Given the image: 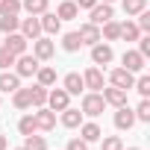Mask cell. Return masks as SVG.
I'll use <instances>...</instances> for the list:
<instances>
[{"instance_id": "1", "label": "cell", "mask_w": 150, "mask_h": 150, "mask_svg": "<svg viewBox=\"0 0 150 150\" xmlns=\"http://www.w3.org/2000/svg\"><path fill=\"white\" fill-rule=\"evenodd\" d=\"M103 106H106V100H103V94H97V91H91V94L83 97V115H88V118L103 115Z\"/></svg>"}, {"instance_id": "2", "label": "cell", "mask_w": 150, "mask_h": 150, "mask_svg": "<svg viewBox=\"0 0 150 150\" xmlns=\"http://www.w3.org/2000/svg\"><path fill=\"white\" fill-rule=\"evenodd\" d=\"M38 68H41V65H38L35 56H27V53L15 56V74H18V77H33Z\"/></svg>"}, {"instance_id": "3", "label": "cell", "mask_w": 150, "mask_h": 150, "mask_svg": "<svg viewBox=\"0 0 150 150\" xmlns=\"http://www.w3.org/2000/svg\"><path fill=\"white\" fill-rule=\"evenodd\" d=\"M109 80H112V86H115V88H124V91H129V88H132V83H135L132 71H127V68H115V71L109 74Z\"/></svg>"}, {"instance_id": "4", "label": "cell", "mask_w": 150, "mask_h": 150, "mask_svg": "<svg viewBox=\"0 0 150 150\" xmlns=\"http://www.w3.org/2000/svg\"><path fill=\"white\" fill-rule=\"evenodd\" d=\"M27 41H30V38H24L21 33H6V41H3V47H6L9 53L21 56V53H27Z\"/></svg>"}, {"instance_id": "5", "label": "cell", "mask_w": 150, "mask_h": 150, "mask_svg": "<svg viewBox=\"0 0 150 150\" xmlns=\"http://www.w3.org/2000/svg\"><path fill=\"white\" fill-rule=\"evenodd\" d=\"M106 21H112V3H94V6H91V21H88V24L100 27V24H106Z\"/></svg>"}, {"instance_id": "6", "label": "cell", "mask_w": 150, "mask_h": 150, "mask_svg": "<svg viewBox=\"0 0 150 150\" xmlns=\"http://www.w3.org/2000/svg\"><path fill=\"white\" fill-rule=\"evenodd\" d=\"M53 53H56V44H53L50 38H35V44H33V56H35L38 62L50 59Z\"/></svg>"}, {"instance_id": "7", "label": "cell", "mask_w": 150, "mask_h": 150, "mask_svg": "<svg viewBox=\"0 0 150 150\" xmlns=\"http://www.w3.org/2000/svg\"><path fill=\"white\" fill-rule=\"evenodd\" d=\"M21 35H24V38H33V41L41 35V24H38V15H30V18H24V21H21Z\"/></svg>"}, {"instance_id": "8", "label": "cell", "mask_w": 150, "mask_h": 150, "mask_svg": "<svg viewBox=\"0 0 150 150\" xmlns=\"http://www.w3.org/2000/svg\"><path fill=\"white\" fill-rule=\"evenodd\" d=\"M68 100H71V94L65 91V88H53V91H47V103H50V109L56 112H62V109H68Z\"/></svg>"}, {"instance_id": "9", "label": "cell", "mask_w": 150, "mask_h": 150, "mask_svg": "<svg viewBox=\"0 0 150 150\" xmlns=\"http://www.w3.org/2000/svg\"><path fill=\"white\" fill-rule=\"evenodd\" d=\"M33 118H35V127H38V129H53V127H56V112H53V109L38 106V112H35Z\"/></svg>"}, {"instance_id": "10", "label": "cell", "mask_w": 150, "mask_h": 150, "mask_svg": "<svg viewBox=\"0 0 150 150\" xmlns=\"http://www.w3.org/2000/svg\"><path fill=\"white\" fill-rule=\"evenodd\" d=\"M91 62L94 65H109L112 62V47L109 44H100V41L91 44Z\"/></svg>"}, {"instance_id": "11", "label": "cell", "mask_w": 150, "mask_h": 150, "mask_svg": "<svg viewBox=\"0 0 150 150\" xmlns=\"http://www.w3.org/2000/svg\"><path fill=\"white\" fill-rule=\"evenodd\" d=\"M100 91H103V100H106L109 106H115V109H118V106H127V91H124V88H115V86H112V88H100Z\"/></svg>"}, {"instance_id": "12", "label": "cell", "mask_w": 150, "mask_h": 150, "mask_svg": "<svg viewBox=\"0 0 150 150\" xmlns=\"http://www.w3.org/2000/svg\"><path fill=\"white\" fill-rule=\"evenodd\" d=\"M132 124H135V112L127 109V106H118V112H115V127H118V129H132Z\"/></svg>"}, {"instance_id": "13", "label": "cell", "mask_w": 150, "mask_h": 150, "mask_svg": "<svg viewBox=\"0 0 150 150\" xmlns=\"http://www.w3.org/2000/svg\"><path fill=\"white\" fill-rule=\"evenodd\" d=\"M83 83H86V88L100 91V88H103V71H100V68H88V71L83 74Z\"/></svg>"}, {"instance_id": "14", "label": "cell", "mask_w": 150, "mask_h": 150, "mask_svg": "<svg viewBox=\"0 0 150 150\" xmlns=\"http://www.w3.org/2000/svg\"><path fill=\"white\" fill-rule=\"evenodd\" d=\"M38 24H41V30L47 33V35H56L59 30H62V21L53 15V12H41V18H38Z\"/></svg>"}, {"instance_id": "15", "label": "cell", "mask_w": 150, "mask_h": 150, "mask_svg": "<svg viewBox=\"0 0 150 150\" xmlns=\"http://www.w3.org/2000/svg\"><path fill=\"white\" fill-rule=\"evenodd\" d=\"M80 41H83V44H97V41H103L100 27H94V24H83V27H80Z\"/></svg>"}, {"instance_id": "16", "label": "cell", "mask_w": 150, "mask_h": 150, "mask_svg": "<svg viewBox=\"0 0 150 150\" xmlns=\"http://www.w3.org/2000/svg\"><path fill=\"white\" fill-rule=\"evenodd\" d=\"M124 68L132 71V74L144 71V56H141L138 50H127V53H124Z\"/></svg>"}, {"instance_id": "17", "label": "cell", "mask_w": 150, "mask_h": 150, "mask_svg": "<svg viewBox=\"0 0 150 150\" xmlns=\"http://www.w3.org/2000/svg\"><path fill=\"white\" fill-rule=\"evenodd\" d=\"M62 124H65L68 129H77V127L83 124V112H80V109H71V106L62 109Z\"/></svg>"}, {"instance_id": "18", "label": "cell", "mask_w": 150, "mask_h": 150, "mask_svg": "<svg viewBox=\"0 0 150 150\" xmlns=\"http://www.w3.org/2000/svg\"><path fill=\"white\" fill-rule=\"evenodd\" d=\"M77 15H80V9H77V3H74V0H65V3H59V12H56L59 21H74Z\"/></svg>"}, {"instance_id": "19", "label": "cell", "mask_w": 150, "mask_h": 150, "mask_svg": "<svg viewBox=\"0 0 150 150\" xmlns=\"http://www.w3.org/2000/svg\"><path fill=\"white\" fill-rule=\"evenodd\" d=\"M15 88H21V77H18V74H0V91H15Z\"/></svg>"}, {"instance_id": "20", "label": "cell", "mask_w": 150, "mask_h": 150, "mask_svg": "<svg viewBox=\"0 0 150 150\" xmlns=\"http://www.w3.org/2000/svg\"><path fill=\"white\" fill-rule=\"evenodd\" d=\"M83 88H86V83H83L80 74H68V77H65V91L68 94H80Z\"/></svg>"}, {"instance_id": "21", "label": "cell", "mask_w": 150, "mask_h": 150, "mask_svg": "<svg viewBox=\"0 0 150 150\" xmlns=\"http://www.w3.org/2000/svg\"><path fill=\"white\" fill-rule=\"evenodd\" d=\"M62 47H65L68 53H77V50L83 47V41H80V33H65V38H62Z\"/></svg>"}, {"instance_id": "22", "label": "cell", "mask_w": 150, "mask_h": 150, "mask_svg": "<svg viewBox=\"0 0 150 150\" xmlns=\"http://www.w3.org/2000/svg\"><path fill=\"white\" fill-rule=\"evenodd\" d=\"M18 27H21L18 15H0V33H15Z\"/></svg>"}, {"instance_id": "23", "label": "cell", "mask_w": 150, "mask_h": 150, "mask_svg": "<svg viewBox=\"0 0 150 150\" xmlns=\"http://www.w3.org/2000/svg\"><path fill=\"white\" fill-rule=\"evenodd\" d=\"M121 38H127V41H138V38H141V30H138L132 21H127V24H121Z\"/></svg>"}, {"instance_id": "24", "label": "cell", "mask_w": 150, "mask_h": 150, "mask_svg": "<svg viewBox=\"0 0 150 150\" xmlns=\"http://www.w3.org/2000/svg\"><path fill=\"white\" fill-rule=\"evenodd\" d=\"M83 141H100V135H103V129L97 127V124H83Z\"/></svg>"}, {"instance_id": "25", "label": "cell", "mask_w": 150, "mask_h": 150, "mask_svg": "<svg viewBox=\"0 0 150 150\" xmlns=\"http://www.w3.org/2000/svg\"><path fill=\"white\" fill-rule=\"evenodd\" d=\"M21 9H27L30 15H41V12H47V0H24Z\"/></svg>"}, {"instance_id": "26", "label": "cell", "mask_w": 150, "mask_h": 150, "mask_svg": "<svg viewBox=\"0 0 150 150\" xmlns=\"http://www.w3.org/2000/svg\"><path fill=\"white\" fill-rule=\"evenodd\" d=\"M35 77H38V86L47 88V86L56 83V71H53V68H38V71H35Z\"/></svg>"}, {"instance_id": "27", "label": "cell", "mask_w": 150, "mask_h": 150, "mask_svg": "<svg viewBox=\"0 0 150 150\" xmlns=\"http://www.w3.org/2000/svg\"><path fill=\"white\" fill-rule=\"evenodd\" d=\"M103 27V33L100 35H106V41H115V38H121V24H115V21H106V24H100Z\"/></svg>"}, {"instance_id": "28", "label": "cell", "mask_w": 150, "mask_h": 150, "mask_svg": "<svg viewBox=\"0 0 150 150\" xmlns=\"http://www.w3.org/2000/svg\"><path fill=\"white\" fill-rule=\"evenodd\" d=\"M30 97H33V106L38 109V106L47 103V88H44V86H33V88H30Z\"/></svg>"}, {"instance_id": "29", "label": "cell", "mask_w": 150, "mask_h": 150, "mask_svg": "<svg viewBox=\"0 0 150 150\" xmlns=\"http://www.w3.org/2000/svg\"><path fill=\"white\" fill-rule=\"evenodd\" d=\"M12 94H15V106H18V109H27V106H33V97H30V88H15Z\"/></svg>"}, {"instance_id": "30", "label": "cell", "mask_w": 150, "mask_h": 150, "mask_svg": "<svg viewBox=\"0 0 150 150\" xmlns=\"http://www.w3.org/2000/svg\"><path fill=\"white\" fill-rule=\"evenodd\" d=\"M21 0H0V15H18Z\"/></svg>"}, {"instance_id": "31", "label": "cell", "mask_w": 150, "mask_h": 150, "mask_svg": "<svg viewBox=\"0 0 150 150\" xmlns=\"http://www.w3.org/2000/svg\"><path fill=\"white\" fill-rule=\"evenodd\" d=\"M18 129H21V135H33L38 127H35V118L33 115H24L21 118V124H18Z\"/></svg>"}, {"instance_id": "32", "label": "cell", "mask_w": 150, "mask_h": 150, "mask_svg": "<svg viewBox=\"0 0 150 150\" xmlns=\"http://www.w3.org/2000/svg\"><path fill=\"white\" fill-rule=\"evenodd\" d=\"M24 147H27V150H47V141L33 132V135H27V144H24Z\"/></svg>"}, {"instance_id": "33", "label": "cell", "mask_w": 150, "mask_h": 150, "mask_svg": "<svg viewBox=\"0 0 150 150\" xmlns=\"http://www.w3.org/2000/svg\"><path fill=\"white\" fill-rule=\"evenodd\" d=\"M144 6H147V0H124V12L127 15H138Z\"/></svg>"}, {"instance_id": "34", "label": "cell", "mask_w": 150, "mask_h": 150, "mask_svg": "<svg viewBox=\"0 0 150 150\" xmlns=\"http://www.w3.org/2000/svg\"><path fill=\"white\" fill-rule=\"evenodd\" d=\"M132 88H138L141 97H150V77H138V80L132 83Z\"/></svg>"}, {"instance_id": "35", "label": "cell", "mask_w": 150, "mask_h": 150, "mask_svg": "<svg viewBox=\"0 0 150 150\" xmlns=\"http://www.w3.org/2000/svg\"><path fill=\"white\" fill-rule=\"evenodd\" d=\"M135 121H150V100H147V97L138 103V109H135Z\"/></svg>"}, {"instance_id": "36", "label": "cell", "mask_w": 150, "mask_h": 150, "mask_svg": "<svg viewBox=\"0 0 150 150\" xmlns=\"http://www.w3.org/2000/svg\"><path fill=\"white\" fill-rule=\"evenodd\" d=\"M12 65H15V53H9L6 47H0V71H6Z\"/></svg>"}, {"instance_id": "37", "label": "cell", "mask_w": 150, "mask_h": 150, "mask_svg": "<svg viewBox=\"0 0 150 150\" xmlns=\"http://www.w3.org/2000/svg\"><path fill=\"white\" fill-rule=\"evenodd\" d=\"M135 27H138L141 33H150V12H147V9L138 12V24H135Z\"/></svg>"}, {"instance_id": "38", "label": "cell", "mask_w": 150, "mask_h": 150, "mask_svg": "<svg viewBox=\"0 0 150 150\" xmlns=\"http://www.w3.org/2000/svg\"><path fill=\"white\" fill-rule=\"evenodd\" d=\"M103 150H124V141L118 135H109V138H103Z\"/></svg>"}, {"instance_id": "39", "label": "cell", "mask_w": 150, "mask_h": 150, "mask_svg": "<svg viewBox=\"0 0 150 150\" xmlns=\"http://www.w3.org/2000/svg\"><path fill=\"white\" fill-rule=\"evenodd\" d=\"M138 53L147 59L150 56V35H144V38H138Z\"/></svg>"}, {"instance_id": "40", "label": "cell", "mask_w": 150, "mask_h": 150, "mask_svg": "<svg viewBox=\"0 0 150 150\" xmlns=\"http://www.w3.org/2000/svg\"><path fill=\"white\" fill-rule=\"evenodd\" d=\"M68 150H88V141H83V138H71V141H68Z\"/></svg>"}, {"instance_id": "41", "label": "cell", "mask_w": 150, "mask_h": 150, "mask_svg": "<svg viewBox=\"0 0 150 150\" xmlns=\"http://www.w3.org/2000/svg\"><path fill=\"white\" fill-rule=\"evenodd\" d=\"M97 0H77V9H91Z\"/></svg>"}, {"instance_id": "42", "label": "cell", "mask_w": 150, "mask_h": 150, "mask_svg": "<svg viewBox=\"0 0 150 150\" xmlns=\"http://www.w3.org/2000/svg\"><path fill=\"white\" fill-rule=\"evenodd\" d=\"M6 144H9V141H6V135H0V150H6Z\"/></svg>"}, {"instance_id": "43", "label": "cell", "mask_w": 150, "mask_h": 150, "mask_svg": "<svg viewBox=\"0 0 150 150\" xmlns=\"http://www.w3.org/2000/svg\"><path fill=\"white\" fill-rule=\"evenodd\" d=\"M103 3H115V0H103Z\"/></svg>"}, {"instance_id": "44", "label": "cell", "mask_w": 150, "mask_h": 150, "mask_svg": "<svg viewBox=\"0 0 150 150\" xmlns=\"http://www.w3.org/2000/svg\"><path fill=\"white\" fill-rule=\"evenodd\" d=\"M15 150H27V147H15Z\"/></svg>"}, {"instance_id": "45", "label": "cell", "mask_w": 150, "mask_h": 150, "mask_svg": "<svg viewBox=\"0 0 150 150\" xmlns=\"http://www.w3.org/2000/svg\"><path fill=\"white\" fill-rule=\"evenodd\" d=\"M129 150H138V147H129Z\"/></svg>"}]
</instances>
